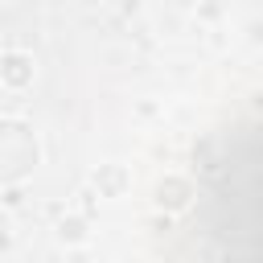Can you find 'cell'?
I'll list each match as a JSON object with an SVG mask.
<instances>
[{"label":"cell","instance_id":"cell-1","mask_svg":"<svg viewBox=\"0 0 263 263\" xmlns=\"http://www.w3.org/2000/svg\"><path fill=\"white\" fill-rule=\"evenodd\" d=\"M37 136L21 119H0V181H21L37 168Z\"/></svg>","mask_w":263,"mask_h":263},{"label":"cell","instance_id":"cell-2","mask_svg":"<svg viewBox=\"0 0 263 263\" xmlns=\"http://www.w3.org/2000/svg\"><path fill=\"white\" fill-rule=\"evenodd\" d=\"M0 78H4L8 86H25V82L33 78L29 58H25V53H4V58H0Z\"/></svg>","mask_w":263,"mask_h":263}]
</instances>
